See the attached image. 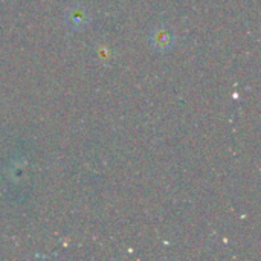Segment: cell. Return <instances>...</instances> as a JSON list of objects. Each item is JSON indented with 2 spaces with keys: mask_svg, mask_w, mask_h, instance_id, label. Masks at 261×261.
Here are the masks:
<instances>
[{
  "mask_svg": "<svg viewBox=\"0 0 261 261\" xmlns=\"http://www.w3.org/2000/svg\"><path fill=\"white\" fill-rule=\"evenodd\" d=\"M173 35L168 29L165 28H158L154 29V34H153V44L161 49V50H167L168 47L173 46Z\"/></svg>",
  "mask_w": 261,
  "mask_h": 261,
  "instance_id": "cell-1",
  "label": "cell"
},
{
  "mask_svg": "<svg viewBox=\"0 0 261 261\" xmlns=\"http://www.w3.org/2000/svg\"><path fill=\"white\" fill-rule=\"evenodd\" d=\"M87 14L84 12L83 8H72L69 12H67V21L72 28H83L86 23H87Z\"/></svg>",
  "mask_w": 261,
  "mask_h": 261,
  "instance_id": "cell-2",
  "label": "cell"
}]
</instances>
